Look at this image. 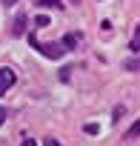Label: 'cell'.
Returning <instances> with one entry per match:
<instances>
[{
    "label": "cell",
    "mask_w": 140,
    "mask_h": 146,
    "mask_svg": "<svg viewBox=\"0 0 140 146\" xmlns=\"http://www.w3.org/2000/svg\"><path fill=\"white\" fill-rule=\"evenodd\" d=\"M29 43H32V46H34V49L43 54V57H52V60H60V57L66 54V49H63L60 43H40L34 35H29Z\"/></svg>",
    "instance_id": "1"
},
{
    "label": "cell",
    "mask_w": 140,
    "mask_h": 146,
    "mask_svg": "<svg viewBox=\"0 0 140 146\" xmlns=\"http://www.w3.org/2000/svg\"><path fill=\"white\" fill-rule=\"evenodd\" d=\"M15 80H17L15 69H9V66H3V69H0V95H6V92L15 86Z\"/></svg>",
    "instance_id": "2"
},
{
    "label": "cell",
    "mask_w": 140,
    "mask_h": 146,
    "mask_svg": "<svg viewBox=\"0 0 140 146\" xmlns=\"http://www.w3.org/2000/svg\"><path fill=\"white\" fill-rule=\"evenodd\" d=\"M26 20H29V17H26V12H20V15L15 17V29H12V35H15V37H23V35H26Z\"/></svg>",
    "instance_id": "3"
},
{
    "label": "cell",
    "mask_w": 140,
    "mask_h": 146,
    "mask_svg": "<svg viewBox=\"0 0 140 146\" xmlns=\"http://www.w3.org/2000/svg\"><path fill=\"white\" fill-rule=\"evenodd\" d=\"M37 3L46 9H63V0H37Z\"/></svg>",
    "instance_id": "4"
},
{
    "label": "cell",
    "mask_w": 140,
    "mask_h": 146,
    "mask_svg": "<svg viewBox=\"0 0 140 146\" xmlns=\"http://www.w3.org/2000/svg\"><path fill=\"white\" fill-rule=\"evenodd\" d=\"M60 46H63V49H75V46H77V37H75V35H66Z\"/></svg>",
    "instance_id": "5"
},
{
    "label": "cell",
    "mask_w": 140,
    "mask_h": 146,
    "mask_svg": "<svg viewBox=\"0 0 140 146\" xmlns=\"http://www.w3.org/2000/svg\"><path fill=\"white\" fill-rule=\"evenodd\" d=\"M34 23H37V26H49V17H46V15H37Z\"/></svg>",
    "instance_id": "6"
},
{
    "label": "cell",
    "mask_w": 140,
    "mask_h": 146,
    "mask_svg": "<svg viewBox=\"0 0 140 146\" xmlns=\"http://www.w3.org/2000/svg\"><path fill=\"white\" fill-rule=\"evenodd\" d=\"M83 129H86V135H97V132H100V129H97V126H94V123H86V126H83Z\"/></svg>",
    "instance_id": "7"
},
{
    "label": "cell",
    "mask_w": 140,
    "mask_h": 146,
    "mask_svg": "<svg viewBox=\"0 0 140 146\" xmlns=\"http://www.w3.org/2000/svg\"><path fill=\"white\" fill-rule=\"evenodd\" d=\"M140 49V37H137V32H134V37H131V52H137Z\"/></svg>",
    "instance_id": "8"
},
{
    "label": "cell",
    "mask_w": 140,
    "mask_h": 146,
    "mask_svg": "<svg viewBox=\"0 0 140 146\" xmlns=\"http://www.w3.org/2000/svg\"><path fill=\"white\" fill-rule=\"evenodd\" d=\"M126 69H129V72H134V69H137V60H134V57H131V60H126Z\"/></svg>",
    "instance_id": "9"
},
{
    "label": "cell",
    "mask_w": 140,
    "mask_h": 146,
    "mask_svg": "<svg viewBox=\"0 0 140 146\" xmlns=\"http://www.w3.org/2000/svg\"><path fill=\"white\" fill-rule=\"evenodd\" d=\"M6 123V106H0V126Z\"/></svg>",
    "instance_id": "10"
},
{
    "label": "cell",
    "mask_w": 140,
    "mask_h": 146,
    "mask_svg": "<svg viewBox=\"0 0 140 146\" xmlns=\"http://www.w3.org/2000/svg\"><path fill=\"white\" fill-rule=\"evenodd\" d=\"M46 146H60V143H57V140H52V137H49V140H46Z\"/></svg>",
    "instance_id": "11"
},
{
    "label": "cell",
    "mask_w": 140,
    "mask_h": 146,
    "mask_svg": "<svg viewBox=\"0 0 140 146\" xmlns=\"http://www.w3.org/2000/svg\"><path fill=\"white\" fill-rule=\"evenodd\" d=\"M20 146H37V143H34V140H23Z\"/></svg>",
    "instance_id": "12"
},
{
    "label": "cell",
    "mask_w": 140,
    "mask_h": 146,
    "mask_svg": "<svg viewBox=\"0 0 140 146\" xmlns=\"http://www.w3.org/2000/svg\"><path fill=\"white\" fill-rule=\"evenodd\" d=\"M3 3H6V6H12V3H17V0H3Z\"/></svg>",
    "instance_id": "13"
},
{
    "label": "cell",
    "mask_w": 140,
    "mask_h": 146,
    "mask_svg": "<svg viewBox=\"0 0 140 146\" xmlns=\"http://www.w3.org/2000/svg\"><path fill=\"white\" fill-rule=\"evenodd\" d=\"M72 3H75V6H77V3H80V0H72Z\"/></svg>",
    "instance_id": "14"
}]
</instances>
